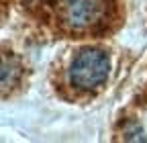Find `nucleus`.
Masks as SVG:
<instances>
[{
	"mask_svg": "<svg viewBox=\"0 0 147 143\" xmlns=\"http://www.w3.org/2000/svg\"><path fill=\"white\" fill-rule=\"evenodd\" d=\"M110 72V59L100 49H84L69 65V82L82 90L102 86Z\"/></svg>",
	"mask_w": 147,
	"mask_h": 143,
	"instance_id": "nucleus-1",
	"label": "nucleus"
},
{
	"mask_svg": "<svg viewBox=\"0 0 147 143\" xmlns=\"http://www.w3.org/2000/svg\"><path fill=\"white\" fill-rule=\"evenodd\" d=\"M61 21L69 29H88L104 14V0H55Z\"/></svg>",
	"mask_w": 147,
	"mask_h": 143,
	"instance_id": "nucleus-2",
	"label": "nucleus"
},
{
	"mask_svg": "<svg viewBox=\"0 0 147 143\" xmlns=\"http://www.w3.org/2000/svg\"><path fill=\"white\" fill-rule=\"evenodd\" d=\"M18 78V65L12 57L0 59V86H12Z\"/></svg>",
	"mask_w": 147,
	"mask_h": 143,
	"instance_id": "nucleus-3",
	"label": "nucleus"
}]
</instances>
